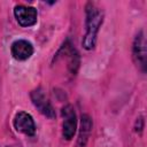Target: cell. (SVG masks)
Here are the masks:
<instances>
[{
  "label": "cell",
  "instance_id": "cell-3",
  "mask_svg": "<svg viewBox=\"0 0 147 147\" xmlns=\"http://www.w3.org/2000/svg\"><path fill=\"white\" fill-rule=\"evenodd\" d=\"M63 117L62 124V137L65 140H71L77 130V117L75 109L71 105H67L61 110Z\"/></svg>",
  "mask_w": 147,
  "mask_h": 147
},
{
  "label": "cell",
  "instance_id": "cell-2",
  "mask_svg": "<svg viewBox=\"0 0 147 147\" xmlns=\"http://www.w3.org/2000/svg\"><path fill=\"white\" fill-rule=\"evenodd\" d=\"M132 57L137 67L145 72L147 65V48H146V38L142 30H140L133 39L132 44Z\"/></svg>",
  "mask_w": 147,
  "mask_h": 147
},
{
  "label": "cell",
  "instance_id": "cell-7",
  "mask_svg": "<svg viewBox=\"0 0 147 147\" xmlns=\"http://www.w3.org/2000/svg\"><path fill=\"white\" fill-rule=\"evenodd\" d=\"M33 46L30 41L25 39L15 40L10 46V53L14 59L18 61H25L33 54Z\"/></svg>",
  "mask_w": 147,
  "mask_h": 147
},
{
  "label": "cell",
  "instance_id": "cell-4",
  "mask_svg": "<svg viewBox=\"0 0 147 147\" xmlns=\"http://www.w3.org/2000/svg\"><path fill=\"white\" fill-rule=\"evenodd\" d=\"M14 16L17 23L23 28L33 26L38 20L37 9L24 5H17L14 7Z\"/></svg>",
  "mask_w": 147,
  "mask_h": 147
},
{
  "label": "cell",
  "instance_id": "cell-9",
  "mask_svg": "<svg viewBox=\"0 0 147 147\" xmlns=\"http://www.w3.org/2000/svg\"><path fill=\"white\" fill-rule=\"evenodd\" d=\"M68 55H69V70L72 75H75L78 70V67H79V55L77 53V51L72 47H69V52H68Z\"/></svg>",
  "mask_w": 147,
  "mask_h": 147
},
{
  "label": "cell",
  "instance_id": "cell-8",
  "mask_svg": "<svg viewBox=\"0 0 147 147\" xmlns=\"http://www.w3.org/2000/svg\"><path fill=\"white\" fill-rule=\"evenodd\" d=\"M93 127V122L92 118L87 115L84 114L80 117V129H79V136H78V147H85L87 144V140L90 138V134L92 132Z\"/></svg>",
  "mask_w": 147,
  "mask_h": 147
},
{
  "label": "cell",
  "instance_id": "cell-6",
  "mask_svg": "<svg viewBox=\"0 0 147 147\" xmlns=\"http://www.w3.org/2000/svg\"><path fill=\"white\" fill-rule=\"evenodd\" d=\"M13 125L16 131L26 136H33L36 133V124L32 116L25 111H18L14 116Z\"/></svg>",
  "mask_w": 147,
  "mask_h": 147
},
{
  "label": "cell",
  "instance_id": "cell-1",
  "mask_svg": "<svg viewBox=\"0 0 147 147\" xmlns=\"http://www.w3.org/2000/svg\"><path fill=\"white\" fill-rule=\"evenodd\" d=\"M85 13L86 31L82 40V45L86 51H91L94 48L96 44L98 32L103 23V11L100 8H98L93 2H87L85 6Z\"/></svg>",
  "mask_w": 147,
  "mask_h": 147
},
{
  "label": "cell",
  "instance_id": "cell-5",
  "mask_svg": "<svg viewBox=\"0 0 147 147\" xmlns=\"http://www.w3.org/2000/svg\"><path fill=\"white\" fill-rule=\"evenodd\" d=\"M32 103L34 105V107L46 117L48 118H54L55 117V110L52 106V103L49 102V100L47 99V96L45 95V93L42 92V90L37 88L33 90L30 93Z\"/></svg>",
  "mask_w": 147,
  "mask_h": 147
}]
</instances>
